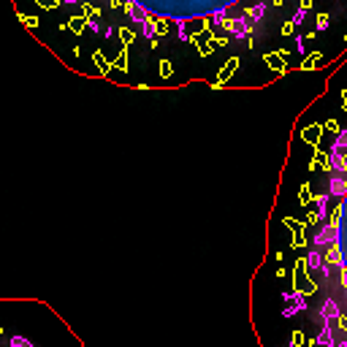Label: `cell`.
I'll use <instances>...</instances> for the list:
<instances>
[{
  "label": "cell",
  "mask_w": 347,
  "mask_h": 347,
  "mask_svg": "<svg viewBox=\"0 0 347 347\" xmlns=\"http://www.w3.org/2000/svg\"><path fill=\"white\" fill-rule=\"evenodd\" d=\"M241 3L247 0H109L114 11H122L130 22H136L141 36L149 41L163 36L169 27L179 33L182 41L209 25H223L231 30L228 14L239 11ZM258 3L266 5L263 0Z\"/></svg>",
  "instance_id": "cell-1"
},
{
  "label": "cell",
  "mask_w": 347,
  "mask_h": 347,
  "mask_svg": "<svg viewBox=\"0 0 347 347\" xmlns=\"http://www.w3.org/2000/svg\"><path fill=\"white\" fill-rule=\"evenodd\" d=\"M326 244H339V228L337 225H323L315 236V247H326Z\"/></svg>",
  "instance_id": "cell-2"
},
{
  "label": "cell",
  "mask_w": 347,
  "mask_h": 347,
  "mask_svg": "<svg viewBox=\"0 0 347 347\" xmlns=\"http://www.w3.org/2000/svg\"><path fill=\"white\" fill-rule=\"evenodd\" d=\"M320 317H323V323L339 320V317H342V312H339V304L334 301V298H326V301L320 304Z\"/></svg>",
  "instance_id": "cell-3"
},
{
  "label": "cell",
  "mask_w": 347,
  "mask_h": 347,
  "mask_svg": "<svg viewBox=\"0 0 347 347\" xmlns=\"http://www.w3.org/2000/svg\"><path fill=\"white\" fill-rule=\"evenodd\" d=\"M312 347H337V342H334V334H331V326H323V331L315 337Z\"/></svg>",
  "instance_id": "cell-4"
},
{
  "label": "cell",
  "mask_w": 347,
  "mask_h": 347,
  "mask_svg": "<svg viewBox=\"0 0 347 347\" xmlns=\"http://www.w3.org/2000/svg\"><path fill=\"white\" fill-rule=\"evenodd\" d=\"M328 195H347V182L339 174L328 179Z\"/></svg>",
  "instance_id": "cell-5"
},
{
  "label": "cell",
  "mask_w": 347,
  "mask_h": 347,
  "mask_svg": "<svg viewBox=\"0 0 347 347\" xmlns=\"http://www.w3.org/2000/svg\"><path fill=\"white\" fill-rule=\"evenodd\" d=\"M331 169L337 171V174H345L347 171V160H345L342 152H331Z\"/></svg>",
  "instance_id": "cell-6"
},
{
  "label": "cell",
  "mask_w": 347,
  "mask_h": 347,
  "mask_svg": "<svg viewBox=\"0 0 347 347\" xmlns=\"http://www.w3.org/2000/svg\"><path fill=\"white\" fill-rule=\"evenodd\" d=\"M326 263H334V266H339L342 269L345 266V260H342V252H339V244H331V250H328V258H323Z\"/></svg>",
  "instance_id": "cell-7"
},
{
  "label": "cell",
  "mask_w": 347,
  "mask_h": 347,
  "mask_svg": "<svg viewBox=\"0 0 347 347\" xmlns=\"http://www.w3.org/2000/svg\"><path fill=\"white\" fill-rule=\"evenodd\" d=\"M323 263H326V260H323V255H320L317 250H312L309 255H306V266H309V269H317V271H320Z\"/></svg>",
  "instance_id": "cell-8"
},
{
  "label": "cell",
  "mask_w": 347,
  "mask_h": 347,
  "mask_svg": "<svg viewBox=\"0 0 347 347\" xmlns=\"http://www.w3.org/2000/svg\"><path fill=\"white\" fill-rule=\"evenodd\" d=\"M315 201H317V217L315 220L328 217V195H315Z\"/></svg>",
  "instance_id": "cell-9"
},
{
  "label": "cell",
  "mask_w": 347,
  "mask_h": 347,
  "mask_svg": "<svg viewBox=\"0 0 347 347\" xmlns=\"http://www.w3.org/2000/svg\"><path fill=\"white\" fill-rule=\"evenodd\" d=\"M342 149H347V130H339L331 144V152H342Z\"/></svg>",
  "instance_id": "cell-10"
},
{
  "label": "cell",
  "mask_w": 347,
  "mask_h": 347,
  "mask_svg": "<svg viewBox=\"0 0 347 347\" xmlns=\"http://www.w3.org/2000/svg\"><path fill=\"white\" fill-rule=\"evenodd\" d=\"M11 347H33V342L25 337H11Z\"/></svg>",
  "instance_id": "cell-11"
},
{
  "label": "cell",
  "mask_w": 347,
  "mask_h": 347,
  "mask_svg": "<svg viewBox=\"0 0 347 347\" xmlns=\"http://www.w3.org/2000/svg\"><path fill=\"white\" fill-rule=\"evenodd\" d=\"M320 274H323V277H328V274H331V266H328V263H323V269H320Z\"/></svg>",
  "instance_id": "cell-12"
},
{
  "label": "cell",
  "mask_w": 347,
  "mask_h": 347,
  "mask_svg": "<svg viewBox=\"0 0 347 347\" xmlns=\"http://www.w3.org/2000/svg\"><path fill=\"white\" fill-rule=\"evenodd\" d=\"M342 285L347 288V269H345V266H342Z\"/></svg>",
  "instance_id": "cell-13"
},
{
  "label": "cell",
  "mask_w": 347,
  "mask_h": 347,
  "mask_svg": "<svg viewBox=\"0 0 347 347\" xmlns=\"http://www.w3.org/2000/svg\"><path fill=\"white\" fill-rule=\"evenodd\" d=\"M337 347H347V342H339V345H337Z\"/></svg>",
  "instance_id": "cell-14"
}]
</instances>
